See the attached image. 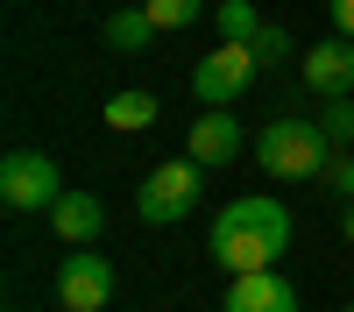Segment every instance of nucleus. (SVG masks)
<instances>
[{
  "label": "nucleus",
  "mask_w": 354,
  "mask_h": 312,
  "mask_svg": "<svg viewBox=\"0 0 354 312\" xmlns=\"http://www.w3.org/2000/svg\"><path fill=\"white\" fill-rule=\"evenodd\" d=\"M283 248H290V213H283V199L248 192V199H234V206H220V220H213V263H220L227 277L277 270Z\"/></svg>",
  "instance_id": "nucleus-1"
},
{
  "label": "nucleus",
  "mask_w": 354,
  "mask_h": 312,
  "mask_svg": "<svg viewBox=\"0 0 354 312\" xmlns=\"http://www.w3.org/2000/svg\"><path fill=\"white\" fill-rule=\"evenodd\" d=\"M255 163L270 170V178H290V185L326 178V163H333V135L319 128V121H270V128L255 135Z\"/></svg>",
  "instance_id": "nucleus-2"
},
{
  "label": "nucleus",
  "mask_w": 354,
  "mask_h": 312,
  "mask_svg": "<svg viewBox=\"0 0 354 312\" xmlns=\"http://www.w3.org/2000/svg\"><path fill=\"white\" fill-rule=\"evenodd\" d=\"M198 192H205V163H198V156H170V163H156L149 178H142V192H135V213L149 220V227H163V220H185V213L198 206Z\"/></svg>",
  "instance_id": "nucleus-3"
},
{
  "label": "nucleus",
  "mask_w": 354,
  "mask_h": 312,
  "mask_svg": "<svg viewBox=\"0 0 354 312\" xmlns=\"http://www.w3.org/2000/svg\"><path fill=\"white\" fill-rule=\"evenodd\" d=\"M0 199H8V213H50L64 199V178H57V163L43 149H15L0 163Z\"/></svg>",
  "instance_id": "nucleus-4"
},
{
  "label": "nucleus",
  "mask_w": 354,
  "mask_h": 312,
  "mask_svg": "<svg viewBox=\"0 0 354 312\" xmlns=\"http://www.w3.org/2000/svg\"><path fill=\"white\" fill-rule=\"evenodd\" d=\"M255 50L248 43H220V50H205L198 64H192V93L205 100V107H227V100H241L248 85H255Z\"/></svg>",
  "instance_id": "nucleus-5"
},
{
  "label": "nucleus",
  "mask_w": 354,
  "mask_h": 312,
  "mask_svg": "<svg viewBox=\"0 0 354 312\" xmlns=\"http://www.w3.org/2000/svg\"><path fill=\"white\" fill-rule=\"evenodd\" d=\"M57 298H64V312H106L113 298V263L100 248H71L64 270H57Z\"/></svg>",
  "instance_id": "nucleus-6"
},
{
  "label": "nucleus",
  "mask_w": 354,
  "mask_h": 312,
  "mask_svg": "<svg viewBox=\"0 0 354 312\" xmlns=\"http://www.w3.org/2000/svg\"><path fill=\"white\" fill-rule=\"evenodd\" d=\"M305 85L326 100H347L354 93V36H333V43H312L305 50Z\"/></svg>",
  "instance_id": "nucleus-7"
},
{
  "label": "nucleus",
  "mask_w": 354,
  "mask_h": 312,
  "mask_svg": "<svg viewBox=\"0 0 354 312\" xmlns=\"http://www.w3.org/2000/svg\"><path fill=\"white\" fill-rule=\"evenodd\" d=\"M185 156H198L205 170L234 163V156H241V121H234L227 107H205L198 121H192V142H185Z\"/></svg>",
  "instance_id": "nucleus-8"
},
{
  "label": "nucleus",
  "mask_w": 354,
  "mask_h": 312,
  "mask_svg": "<svg viewBox=\"0 0 354 312\" xmlns=\"http://www.w3.org/2000/svg\"><path fill=\"white\" fill-rule=\"evenodd\" d=\"M50 227H57V241H71V248L100 241V235H106V199H100V192H64V199L50 206Z\"/></svg>",
  "instance_id": "nucleus-9"
},
{
  "label": "nucleus",
  "mask_w": 354,
  "mask_h": 312,
  "mask_svg": "<svg viewBox=\"0 0 354 312\" xmlns=\"http://www.w3.org/2000/svg\"><path fill=\"white\" fill-rule=\"evenodd\" d=\"M227 312H298V291L277 270H248L227 284Z\"/></svg>",
  "instance_id": "nucleus-10"
},
{
  "label": "nucleus",
  "mask_w": 354,
  "mask_h": 312,
  "mask_svg": "<svg viewBox=\"0 0 354 312\" xmlns=\"http://www.w3.org/2000/svg\"><path fill=\"white\" fill-rule=\"evenodd\" d=\"M149 36H163V28L149 21V8H113V15L100 21V43H106L113 57H135V50L149 43Z\"/></svg>",
  "instance_id": "nucleus-11"
},
{
  "label": "nucleus",
  "mask_w": 354,
  "mask_h": 312,
  "mask_svg": "<svg viewBox=\"0 0 354 312\" xmlns=\"http://www.w3.org/2000/svg\"><path fill=\"white\" fill-rule=\"evenodd\" d=\"M156 93H142V85H121V93H113L106 100V113H100V121L106 128H121V135H135V128H156Z\"/></svg>",
  "instance_id": "nucleus-12"
},
{
  "label": "nucleus",
  "mask_w": 354,
  "mask_h": 312,
  "mask_svg": "<svg viewBox=\"0 0 354 312\" xmlns=\"http://www.w3.org/2000/svg\"><path fill=\"white\" fill-rule=\"evenodd\" d=\"M213 28H220V43H255L262 15H255V0H220V8H213Z\"/></svg>",
  "instance_id": "nucleus-13"
},
{
  "label": "nucleus",
  "mask_w": 354,
  "mask_h": 312,
  "mask_svg": "<svg viewBox=\"0 0 354 312\" xmlns=\"http://www.w3.org/2000/svg\"><path fill=\"white\" fill-rule=\"evenodd\" d=\"M142 8H149V21L170 36V28H192V21L205 15V0H142Z\"/></svg>",
  "instance_id": "nucleus-14"
},
{
  "label": "nucleus",
  "mask_w": 354,
  "mask_h": 312,
  "mask_svg": "<svg viewBox=\"0 0 354 312\" xmlns=\"http://www.w3.org/2000/svg\"><path fill=\"white\" fill-rule=\"evenodd\" d=\"M248 50H255V64H262V71H277V64H283V57H290V36H283V28H277V21H262Z\"/></svg>",
  "instance_id": "nucleus-15"
},
{
  "label": "nucleus",
  "mask_w": 354,
  "mask_h": 312,
  "mask_svg": "<svg viewBox=\"0 0 354 312\" xmlns=\"http://www.w3.org/2000/svg\"><path fill=\"white\" fill-rule=\"evenodd\" d=\"M319 128H326L333 142H354V100H326V121Z\"/></svg>",
  "instance_id": "nucleus-16"
},
{
  "label": "nucleus",
  "mask_w": 354,
  "mask_h": 312,
  "mask_svg": "<svg viewBox=\"0 0 354 312\" xmlns=\"http://www.w3.org/2000/svg\"><path fill=\"white\" fill-rule=\"evenodd\" d=\"M326 192L333 199H354V156H333L326 163Z\"/></svg>",
  "instance_id": "nucleus-17"
},
{
  "label": "nucleus",
  "mask_w": 354,
  "mask_h": 312,
  "mask_svg": "<svg viewBox=\"0 0 354 312\" xmlns=\"http://www.w3.org/2000/svg\"><path fill=\"white\" fill-rule=\"evenodd\" d=\"M333 28H340V36H354V0H333Z\"/></svg>",
  "instance_id": "nucleus-18"
},
{
  "label": "nucleus",
  "mask_w": 354,
  "mask_h": 312,
  "mask_svg": "<svg viewBox=\"0 0 354 312\" xmlns=\"http://www.w3.org/2000/svg\"><path fill=\"white\" fill-rule=\"evenodd\" d=\"M340 235H347V241H354V199H347V213H340Z\"/></svg>",
  "instance_id": "nucleus-19"
},
{
  "label": "nucleus",
  "mask_w": 354,
  "mask_h": 312,
  "mask_svg": "<svg viewBox=\"0 0 354 312\" xmlns=\"http://www.w3.org/2000/svg\"><path fill=\"white\" fill-rule=\"evenodd\" d=\"M347 312H354V305H347Z\"/></svg>",
  "instance_id": "nucleus-20"
}]
</instances>
